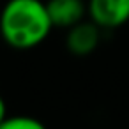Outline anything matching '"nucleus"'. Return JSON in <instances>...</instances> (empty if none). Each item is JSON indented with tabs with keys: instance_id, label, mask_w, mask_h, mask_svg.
Instances as JSON below:
<instances>
[{
	"instance_id": "nucleus-6",
	"label": "nucleus",
	"mask_w": 129,
	"mask_h": 129,
	"mask_svg": "<svg viewBox=\"0 0 129 129\" xmlns=\"http://www.w3.org/2000/svg\"><path fill=\"white\" fill-rule=\"evenodd\" d=\"M7 117V110H6V103H4V99L0 97V124L4 122V118Z\"/></svg>"
},
{
	"instance_id": "nucleus-3",
	"label": "nucleus",
	"mask_w": 129,
	"mask_h": 129,
	"mask_svg": "<svg viewBox=\"0 0 129 129\" xmlns=\"http://www.w3.org/2000/svg\"><path fill=\"white\" fill-rule=\"evenodd\" d=\"M99 39H101V27L95 25L92 20L90 21L81 20L76 25L69 27L66 44H67V50L73 55L85 57V55H90L97 48Z\"/></svg>"
},
{
	"instance_id": "nucleus-5",
	"label": "nucleus",
	"mask_w": 129,
	"mask_h": 129,
	"mask_svg": "<svg viewBox=\"0 0 129 129\" xmlns=\"http://www.w3.org/2000/svg\"><path fill=\"white\" fill-rule=\"evenodd\" d=\"M0 129H43V122L32 117L14 115V117H6L4 122L0 124Z\"/></svg>"
},
{
	"instance_id": "nucleus-2",
	"label": "nucleus",
	"mask_w": 129,
	"mask_h": 129,
	"mask_svg": "<svg viewBox=\"0 0 129 129\" xmlns=\"http://www.w3.org/2000/svg\"><path fill=\"white\" fill-rule=\"evenodd\" d=\"M87 11L101 28H117L129 21V0H88Z\"/></svg>"
},
{
	"instance_id": "nucleus-4",
	"label": "nucleus",
	"mask_w": 129,
	"mask_h": 129,
	"mask_svg": "<svg viewBox=\"0 0 129 129\" xmlns=\"http://www.w3.org/2000/svg\"><path fill=\"white\" fill-rule=\"evenodd\" d=\"M46 9L53 27L64 28H69L81 21L87 13V6L83 0H48Z\"/></svg>"
},
{
	"instance_id": "nucleus-1",
	"label": "nucleus",
	"mask_w": 129,
	"mask_h": 129,
	"mask_svg": "<svg viewBox=\"0 0 129 129\" xmlns=\"http://www.w3.org/2000/svg\"><path fill=\"white\" fill-rule=\"evenodd\" d=\"M51 28V18L41 0H9L0 13V34L16 50L39 46Z\"/></svg>"
}]
</instances>
